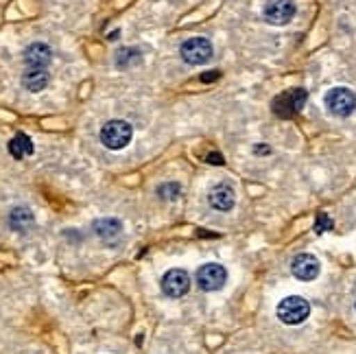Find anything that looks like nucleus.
I'll return each instance as SVG.
<instances>
[{
    "label": "nucleus",
    "mask_w": 356,
    "mask_h": 354,
    "mask_svg": "<svg viewBox=\"0 0 356 354\" xmlns=\"http://www.w3.org/2000/svg\"><path fill=\"white\" fill-rule=\"evenodd\" d=\"M326 107L334 116H350L356 107L354 92L348 88H332L326 95Z\"/></svg>",
    "instance_id": "39448f33"
},
{
    "label": "nucleus",
    "mask_w": 356,
    "mask_h": 354,
    "mask_svg": "<svg viewBox=\"0 0 356 354\" xmlns=\"http://www.w3.org/2000/svg\"><path fill=\"white\" fill-rule=\"evenodd\" d=\"M210 206L214 210H232L234 208V188L227 186V184H216L210 191Z\"/></svg>",
    "instance_id": "9d476101"
},
{
    "label": "nucleus",
    "mask_w": 356,
    "mask_h": 354,
    "mask_svg": "<svg viewBox=\"0 0 356 354\" xmlns=\"http://www.w3.org/2000/svg\"><path fill=\"white\" fill-rule=\"evenodd\" d=\"M95 232L105 243H112V241H116L120 236L122 225L116 219H99V221H95Z\"/></svg>",
    "instance_id": "f8f14e48"
},
{
    "label": "nucleus",
    "mask_w": 356,
    "mask_h": 354,
    "mask_svg": "<svg viewBox=\"0 0 356 354\" xmlns=\"http://www.w3.org/2000/svg\"><path fill=\"white\" fill-rule=\"evenodd\" d=\"M9 153H11L15 160H22V158H26V156H31V153H33V143H31L29 136L18 134L9 143Z\"/></svg>",
    "instance_id": "4468645a"
},
{
    "label": "nucleus",
    "mask_w": 356,
    "mask_h": 354,
    "mask_svg": "<svg viewBox=\"0 0 356 354\" xmlns=\"http://www.w3.org/2000/svg\"><path fill=\"white\" fill-rule=\"evenodd\" d=\"M256 153H269V149H267V147H258Z\"/></svg>",
    "instance_id": "6ab92c4d"
},
{
    "label": "nucleus",
    "mask_w": 356,
    "mask_h": 354,
    "mask_svg": "<svg viewBox=\"0 0 356 354\" xmlns=\"http://www.w3.org/2000/svg\"><path fill=\"white\" fill-rule=\"evenodd\" d=\"M219 77H221L219 70H210V72H206V74H201V81H204V83H210V81H214V79H219Z\"/></svg>",
    "instance_id": "f3484780"
},
{
    "label": "nucleus",
    "mask_w": 356,
    "mask_h": 354,
    "mask_svg": "<svg viewBox=\"0 0 356 354\" xmlns=\"http://www.w3.org/2000/svg\"><path fill=\"white\" fill-rule=\"evenodd\" d=\"M306 99H308V95H306V90H302V88L286 90V92H282V95H277L273 99L271 107L280 118H291V116H296L302 110Z\"/></svg>",
    "instance_id": "f03ea898"
},
{
    "label": "nucleus",
    "mask_w": 356,
    "mask_h": 354,
    "mask_svg": "<svg viewBox=\"0 0 356 354\" xmlns=\"http://www.w3.org/2000/svg\"><path fill=\"white\" fill-rule=\"evenodd\" d=\"M179 53H181L184 61H188L193 66H199V64H206V61L212 57V44L206 38H191L179 46Z\"/></svg>",
    "instance_id": "20e7f679"
},
{
    "label": "nucleus",
    "mask_w": 356,
    "mask_h": 354,
    "mask_svg": "<svg viewBox=\"0 0 356 354\" xmlns=\"http://www.w3.org/2000/svg\"><path fill=\"white\" fill-rule=\"evenodd\" d=\"M227 280V271L225 267L216 265V263H208L197 271V282L204 291H219Z\"/></svg>",
    "instance_id": "6e6552de"
},
{
    "label": "nucleus",
    "mask_w": 356,
    "mask_h": 354,
    "mask_svg": "<svg viewBox=\"0 0 356 354\" xmlns=\"http://www.w3.org/2000/svg\"><path fill=\"white\" fill-rule=\"evenodd\" d=\"M22 83L31 92H40L46 88V83H49V72L44 68H29L22 77Z\"/></svg>",
    "instance_id": "ddd939ff"
},
{
    "label": "nucleus",
    "mask_w": 356,
    "mask_h": 354,
    "mask_svg": "<svg viewBox=\"0 0 356 354\" xmlns=\"http://www.w3.org/2000/svg\"><path fill=\"white\" fill-rule=\"evenodd\" d=\"M330 227H332V221L328 219V214H326V212H319V214H317L315 230L321 234V232H326V230H330Z\"/></svg>",
    "instance_id": "dca6fc26"
},
{
    "label": "nucleus",
    "mask_w": 356,
    "mask_h": 354,
    "mask_svg": "<svg viewBox=\"0 0 356 354\" xmlns=\"http://www.w3.org/2000/svg\"><path fill=\"white\" fill-rule=\"evenodd\" d=\"M308 315H311V304L300 296L284 298L280 304H277V317H280V321H284V324H289V326L302 324V321H306Z\"/></svg>",
    "instance_id": "f257e3e1"
},
{
    "label": "nucleus",
    "mask_w": 356,
    "mask_h": 354,
    "mask_svg": "<svg viewBox=\"0 0 356 354\" xmlns=\"http://www.w3.org/2000/svg\"><path fill=\"white\" fill-rule=\"evenodd\" d=\"M162 291L168 298H184L191 291V278L184 269H171L162 278Z\"/></svg>",
    "instance_id": "423d86ee"
},
{
    "label": "nucleus",
    "mask_w": 356,
    "mask_h": 354,
    "mask_svg": "<svg viewBox=\"0 0 356 354\" xmlns=\"http://www.w3.org/2000/svg\"><path fill=\"white\" fill-rule=\"evenodd\" d=\"M131 134H134V129L127 120H110L101 129V140L107 149L116 151V149H122L129 145Z\"/></svg>",
    "instance_id": "7ed1b4c3"
},
{
    "label": "nucleus",
    "mask_w": 356,
    "mask_h": 354,
    "mask_svg": "<svg viewBox=\"0 0 356 354\" xmlns=\"http://www.w3.org/2000/svg\"><path fill=\"white\" fill-rule=\"evenodd\" d=\"M296 15V3L293 0H269L265 5V20L269 24L282 26L289 24Z\"/></svg>",
    "instance_id": "0eeeda50"
},
{
    "label": "nucleus",
    "mask_w": 356,
    "mask_h": 354,
    "mask_svg": "<svg viewBox=\"0 0 356 354\" xmlns=\"http://www.w3.org/2000/svg\"><path fill=\"white\" fill-rule=\"evenodd\" d=\"M208 162H210V164H223L225 160H223V156H219V153H210V156H208Z\"/></svg>",
    "instance_id": "a211bd4d"
},
{
    "label": "nucleus",
    "mask_w": 356,
    "mask_h": 354,
    "mask_svg": "<svg viewBox=\"0 0 356 354\" xmlns=\"http://www.w3.org/2000/svg\"><path fill=\"white\" fill-rule=\"evenodd\" d=\"M24 61L29 68H46V64L51 61V49L42 42L31 44L24 53Z\"/></svg>",
    "instance_id": "9b49d317"
},
{
    "label": "nucleus",
    "mask_w": 356,
    "mask_h": 354,
    "mask_svg": "<svg viewBox=\"0 0 356 354\" xmlns=\"http://www.w3.org/2000/svg\"><path fill=\"white\" fill-rule=\"evenodd\" d=\"M9 225L13 230H18V232H24L29 225H33V214L26 208H13L9 214Z\"/></svg>",
    "instance_id": "2eb2a0df"
},
{
    "label": "nucleus",
    "mask_w": 356,
    "mask_h": 354,
    "mask_svg": "<svg viewBox=\"0 0 356 354\" xmlns=\"http://www.w3.org/2000/svg\"><path fill=\"white\" fill-rule=\"evenodd\" d=\"M291 271L298 280H315L319 275V260L313 254H298L291 263Z\"/></svg>",
    "instance_id": "1a4fd4ad"
}]
</instances>
